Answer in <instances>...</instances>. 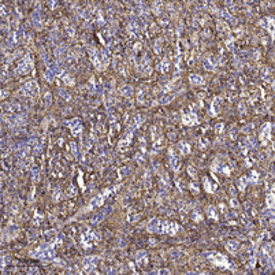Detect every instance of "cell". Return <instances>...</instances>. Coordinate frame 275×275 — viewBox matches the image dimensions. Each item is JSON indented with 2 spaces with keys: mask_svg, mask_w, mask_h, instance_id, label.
<instances>
[{
  "mask_svg": "<svg viewBox=\"0 0 275 275\" xmlns=\"http://www.w3.org/2000/svg\"><path fill=\"white\" fill-rule=\"evenodd\" d=\"M30 256H33L36 259H40L45 263L55 260V249H54V244H43L40 248H37L36 251L30 252Z\"/></svg>",
  "mask_w": 275,
  "mask_h": 275,
  "instance_id": "obj_1",
  "label": "cell"
},
{
  "mask_svg": "<svg viewBox=\"0 0 275 275\" xmlns=\"http://www.w3.org/2000/svg\"><path fill=\"white\" fill-rule=\"evenodd\" d=\"M205 256L208 257L209 261H212V263L216 264V266L225 267V268H233V270H234V266L229 263L227 257L223 256V255H220V253H218V252H207V253H205Z\"/></svg>",
  "mask_w": 275,
  "mask_h": 275,
  "instance_id": "obj_2",
  "label": "cell"
},
{
  "mask_svg": "<svg viewBox=\"0 0 275 275\" xmlns=\"http://www.w3.org/2000/svg\"><path fill=\"white\" fill-rule=\"evenodd\" d=\"M118 188H114V189H107L104 193H101V194H97L96 197H93L92 200H90L89 205L85 208V209H82V212H88V211H92V209H95V208H99L104 203V200H106V197L110 194V193H112L114 190H117Z\"/></svg>",
  "mask_w": 275,
  "mask_h": 275,
  "instance_id": "obj_3",
  "label": "cell"
},
{
  "mask_svg": "<svg viewBox=\"0 0 275 275\" xmlns=\"http://www.w3.org/2000/svg\"><path fill=\"white\" fill-rule=\"evenodd\" d=\"M167 226H169V222H162L160 219L153 218L149 220V223L146 226V230L149 233H166L167 231Z\"/></svg>",
  "mask_w": 275,
  "mask_h": 275,
  "instance_id": "obj_4",
  "label": "cell"
},
{
  "mask_svg": "<svg viewBox=\"0 0 275 275\" xmlns=\"http://www.w3.org/2000/svg\"><path fill=\"white\" fill-rule=\"evenodd\" d=\"M88 54H89V58L93 66H95L97 70H104L106 68V64H104V60H103V55H101L100 51H97L96 48H88Z\"/></svg>",
  "mask_w": 275,
  "mask_h": 275,
  "instance_id": "obj_5",
  "label": "cell"
},
{
  "mask_svg": "<svg viewBox=\"0 0 275 275\" xmlns=\"http://www.w3.org/2000/svg\"><path fill=\"white\" fill-rule=\"evenodd\" d=\"M34 70V64L32 62V58L30 55H25V56L21 59V62L18 64L17 67V73L18 74H28L29 71H33Z\"/></svg>",
  "mask_w": 275,
  "mask_h": 275,
  "instance_id": "obj_6",
  "label": "cell"
},
{
  "mask_svg": "<svg viewBox=\"0 0 275 275\" xmlns=\"http://www.w3.org/2000/svg\"><path fill=\"white\" fill-rule=\"evenodd\" d=\"M97 241H99V237L92 230H88L84 236L81 237V244H82L84 249H90L93 247V244H96Z\"/></svg>",
  "mask_w": 275,
  "mask_h": 275,
  "instance_id": "obj_7",
  "label": "cell"
},
{
  "mask_svg": "<svg viewBox=\"0 0 275 275\" xmlns=\"http://www.w3.org/2000/svg\"><path fill=\"white\" fill-rule=\"evenodd\" d=\"M100 261L99 256H88L84 259V272H93L96 266Z\"/></svg>",
  "mask_w": 275,
  "mask_h": 275,
  "instance_id": "obj_8",
  "label": "cell"
},
{
  "mask_svg": "<svg viewBox=\"0 0 275 275\" xmlns=\"http://www.w3.org/2000/svg\"><path fill=\"white\" fill-rule=\"evenodd\" d=\"M22 93L25 96H36L39 93V85H37V82L36 81H28L26 84L23 85Z\"/></svg>",
  "mask_w": 275,
  "mask_h": 275,
  "instance_id": "obj_9",
  "label": "cell"
},
{
  "mask_svg": "<svg viewBox=\"0 0 275 275\" xmlns=\"http://www.w3.org/2000/svg\"><path fill=\"white\" fill-rule=\"evenodd\" d=\"M66 125L70 127V130H71V134H73V135H75V137L81 135V133H82V123H81L77 118L71 119V121H67Z\"/></svg>",
  "mask_w": 275,
  "mask_h": 275,
  "instance_id": "obj_10",
  "label": "cell"
},
{
  "mask_svg": "<svg viewBox=\"0 0 275 275\" xmlns=\"http://www.w3.org/2000/svg\"><path fill=\"white\" fill-rule=\"evenodd\" d=\"M131 141H133V131L131 130H127L126 133H125V135L121 138V141L118 142V149H125V148H127V146L131 144Z\"/></svg>",
  "mask_w": 275,
  "mask_h": 275,
  "instance_id": "obj_11",
  "label": "cell"
},
{
  "mask_svg": "<svg viewBox=\"0 0 275 275\" xmlns=\"http://www.w3.org/2000/svg\"><path fill=\"white\" fill-rule=\"evenodd\" d=\"M169 159H170V166H171V169L177 173V171L179 170L181 160H179V157L174 153V149H173V148H170L169 149Z\"/></svg>",
  "mask_w": 275,
  "mask_h": 275,
  "instance_id": "obj_12",
  "label": "cell"
},
{
  "mask_svg": "<svg viewBox=\"0 0 275 275\" xmlns=\"http://www.w3.org/2000/svg\"><path fill=\"white\" fill-rule=\"evenodd\" d=\"M182 122H184V125H188V126H194V125L198 123V117L193 112L184 114L182 115Z\"/></svg>",
  "mask_w": 275,
  "mask_h": 275,
  "instance_id": "obj_13",
  "label": "cell"
},
{
  "mask_svg": "<svg viewBox=\"0 0 275 275\" xmlns=\"http://www.w3.org/2000/svg\"><path fill=\"white\" fill-rule=\"evenodd\" d=\"M135 261H137V264L140 267L146 266V263H148V255H146L145 251H138L135 253Z\"/></svg>",
  "mask_w": 275,
  "mask_h": 275,
  "instance_id": "obj_14",
  "label": "cell"
},
{
  "mask_svg": "<svg viewBox=\"0 0 275 275\" xmlns=\"http://www.w3.org/2000/svg\"><path fill=\"white\" fill-rule=\"evenodd\" d=\"M270 131H271V125L264 123L263 127H261V131H260V140L263 141L264 144H266L270 138Z\"/></svg>",
  "mask_w": 275,
  "mask_h": 275,
  "instance_id": "obj_15",
  "label": "cell"
},
{
  "mask_svg": "<svg viewBox=\"0 0 275 275\" xmlns=\"http://www.w3.org/2000/svg\"><path fill=\"white\" fill-rule=\"evenodd\" d=\"M220 103H222V99L220 97H215L212 101V106H211V115L216 117L219 112H220Z\"/></svg>",
  "mask_w": 275,
  "mask_h": 275,
  "instance_id": "obj_16",
  "label": "cell"
},
{
  "mask_svg": "<svg viewBox=\"0 0 275 275\" xmlns=\"http://www.w3.org/2000/svg\"><path fill=\"white\" fill-rule=\"evenodd\" d=\"M33 23L37 30H41L43 29V23H41V15H40V10L36 8V11L33 12Z\"/></svg>",
  "mask_w": 275,
  "mask_h": 275,
  "instance_id": "obj_17",
  "label": "cell"
},
{
  "mask_svg": "<svg viewBox=\"0 0 275 275\" xmlns=\"http://www.w3.org/2000/svg\"><path fill=\"white\" fill-rule=\"evenodd\" d=\"M238 248H240V242L237 241V240H231V241H229L227 244H226V249H227L229 252H231L233 255H236L237 253Z\"/></svg>",
  "mask_w": 275,
  "mask_h": 275,
  "instance_id": "obj_18",
  "label": "cell"
},
{
  "mask_svg": "<svg viewBox=\"0 0 275 275\" xmlns=\"http://www.w3.org/2000/svg\"><path fill=\"white\" fill-rule=\"evenodd\" d=\"M119 92H121V95L125 96V97H130V96L133 95V86L129 84H125L119 88Z\"/></svg>",
  "mask_w": 275,
  "mask_h": 275,
  "instance_id": "obj_19",
  "label": "cell"
},
{
  "mask_svg": "<svg viewBox=\"0 0 275 275\" xmlns=\"http://www.w3.org/2000/svg\"><path fill=\"white\" fill-rule=\"evenodd\" d=\"M189 82L193 85H204V78L196 73H192L190 75H189Z\"/></svg>",
  "mask_w": 275,
  "mask_h": 275,
  "instance_id": "obj_20",
  "label": "cell"
},
{
  "mask_svg": "<svg viewBox=\"0 0 275 275\" xmlns=\"http://www.w3.org/2000/svg\"><path fill=\"white\" fill-rule=\"evenodd\" d=\"M174 99H175V93H167V95H164L162 99H160V104H162V106H167V104H170Z\"/></svg>",
  "mask_w": 275,
  "mask_h": 275,
  "instance_id": "obj_21",
  "label": "cell"
},
{
  "mask_svg": "<svg viewBox=\"0 0 275 275\" xmlns=\"http://www.w3.org/2000/svg\"><path fill=\"white\" fill-rule=\"evenodd\" d=\"M110 211H111V208H107V209H104V211H103V212H100V213H99V215H97L96 218H93V219H92V223H93V225H97L99 222H101L103 219L106 218V216H107V213L110 212Z\"/></svg>",
  "mask_w": 275,
  "mask_h": 275,
  "instance_id": "obj_22",
  "label": "cell"
},
{
  "mask_svg": "<svg viewBox=\"0 0 275 275\" xmlns=\"http://www.w3.org/2000/svg\"><path fill=\"white\" fill-rule=\"evenodd\" d=\"M58 77H60V78L63 79V82H64V84L70 85V86H73V85H74V79L71 78V77H70V75L66 73V71H63V70H62V73L59 74Z\"/></svg>",
  "mask_w": 275,
  "mask_h": 275,
  "instance_id": "obj_23",
  "label": "cell"
},
{
  "mask_svg": "<svg viewBox=\"0 0 275 275\" xmlns=\"http://www.w3.org/2000/svg\"><path fill=\"white\" fill-rule=\"evenodd\" d=\"M178 230H179V226L177 225V223H169L166 234H169V236H175V234L178 233Z\"/></svg>",
  "mask_w": 275,
  "mask_h": 275,
  "instance_id": "obj_24",
  "label": "cell"
},
{
  "mask_svg": "<svg viewBox=\"0 0 275 275\" xmlns=\"http://www.w3.org/2000/svg\"><path fill=\"white\" fill-rule=\"evenodd\" d=\"M185 256H186V253L184 252V251H181V249H173V251H171V257L174 259V260L184 259Z\"/></svg>",
  "mask_w": 275,
  "mask_h": 275,
  "instance_id": "obj_25",
  "label": "cell"
},
{
  "mask_svg": "<svg viewBox=\"0 0 275 275\" xmlns=\"http://www.w3.org/2000/svg\"><path fill=\"white\" fill-rule=\"evenodd\" d=\"M215 62H213V58L212 56H209V58H207L205 60H204V67L207 68V70H209V71H213L215 70Z\"/></svg>",
  "mask_w": 275,
  "mask_h": 275,
  "instance_id": "obj_26",
  "label": "cell"
},
{
  "mask_svg": "<svg viewBox=\"0 0 275 275\" xmlns=\"http://www.w3.org/2000/svg\"><path fill=\"white\" fill-rule=\"evenodd\" d=\"M267 29H268V32L271 33V36L275 37V19L274 18H268V19H267Z\"/></svg>",
  "mask_w": 275,
  "mask_h": 275,
  "instance_id": "obj_27",
  "label": "cell"
},
{
  "mask_svg": "<svg viewBox=\"0 0 275 275\" xmlns=\"http://www.w3.org/2000/svg\"><path fill=\"white\" fill-rule=\"evenodd\" d=\"M179 149H181V153H182V155L190 153V145H189L186 141H181L179 142Z\"/></svg>",
  "mask_w": 275,
  "mask_h": 275,
  "instance_id": "obj_28",
  "label": "cell"
},
{
  "mask_svg": "<svg viewBox=\"0 0 275 275\" xmlns=\"http://www.w3.org/2000/svg\"><path fill=\"white\" fill-rule=\"evenodd\" d=\"M267 205H268V208H275V194H272V193H268L267 194Z\"/></svg>",
  "mask_w": 275,
  "mask_h": 275,
  "instance_id": "obj_29",
  "label": "cell"
},
{
  "mask_svg": "<svg viewBox=\"0 0 275 275\" xmlns=\"http://www.w3.org/2000/svg\"><path fill=\"white\" fill-rule=\"evenodd\" d=\"M169 68H170V62H169V59H167V58H164V59H163V62H162V64H160V71H162V73H167V71H169Z\"/></svg>",
  "mask_w": 275,
  "mask_h": 275,
  "instance_id": "obj_30",
  "label": "cell"
},
{
  "mask_svg": "<svg viewBox=\"0 0 275 275\" xmlns=\"http://www.w3.org/2000/svg\"><path fill=\"white\" fill-rule=\"evenodd\" d=\"M55 75H56V74L54 73L52 70H49V68H47V71H45V73H44V78L47 79L48 82H52V81H54V77H55Z\"/></svg>",
  "mask_w": 275,
  "mask_h": 275,
  "instance_id": "obj_31",
  "label": "cell"
},
{
  "mask_svg": "<svg viewBox=\"0 0 275 275\" xmlns=\"http://www.w3.org/2000/svg\"><path fill=\"white\" fill-rule=\"evenodd\" d=\"M207 213H208V216L209 218H212V219H218V213H216V211H215V208L212 207V205H209V207H207Z\"/></svg>",
  "mask_w": 275,
  "mask_h": 275,
  "instance_id": "obj_32",
  "label": "cell"
},
{
  "mask_svg": "<svg viewBox=\"0 0 275 275\" xmlns=\"http://www.w3.org/2000/svg\"><path fill=\"white\" fill-rule=\"evenodd\" d=\"M64 49H66V47H64V45H60V47H58L56 49H55V56H56L58 59H62L63 54H64Z\"/></svg>",
  "mask_w": 275,
  "mask_h": 275,
  "instance_id": "obj_33",
  "label": "cell"
},
{
  "mask_svg": "<svg viewBox=\"0 0 275 275\" xmlns=\"http://www.w3.org/2000/svg\"><path fill=\"white\" fill-rule=\"evenodd\" d=\"M204 188H205V190H207L208 193H212V192L215 190V188H212V186H211V184H209V179H208L207 177H204Z\"/></svg>",
  "mask_w": 275,
  "mask_h": 275,
  "instance_id": "obj_34",
  "label": "cell"
},
{
  "mask_svg": "<svg viewBox=\"0 0 275 275\" xmlns=\"http://www.w3.org/2000/svg\"><path fill=\"white\" fill-rule=\"evenodd\" d=\"M118 131H119V125L118 123H114L112 127H111V131H110V141H112V137L117 134Z\"/></svg>",
  "mask_w": 275,
  "mask_h": 275,
  "instance_id": "obj_35",
  "label": "cell"
},
{
  "mask_svg": "<svg viewBox=\"0 0 275 275\" xmlns=\"http://www.w3.org/2000/svg\"><path fill=\"white\" fill-rule=\"evenodd\" d=\"M145 121V118L142 117V115H135L134 117V126L135 127H140L141 126V123Z\"/></svg>",
  "mask_w": 275,
  "mask_h": 275,
  "instance_id": "obj_36",
  "label": "cell"
},
{
  "mask_svg": "<svg viewBox=\"0 0 275 275\" xmlns=\"http://www.w3.org/2000/svg\"><path fill=\"white\" fill-rule=\"evenodd\" d=\"M32 175H33V181H34V182H39V179H40V171H39V169H37L36 166L32 169Z\"/></svg>",
  "mask_w": 275,
  "mask_h": 275,
  "instance_id": "obj_37",
  "label": "cell"
},
{
  "mask_svg": "<svg viewBox=\"0 0 275 275\" xmlns=\"http://www.w3.org/2000/svg\"><path fill=\"white\" fill-rule=\"evenodd\" d=\"M162 185L166 186L167 189L170 188V178L167 174H162Z\"/></svg>",
  "mask_w": 275,
  "mask_h": 275,
  "instance_id": "obj_38",
  "label": "cell"
},
{
  "mask_svg": "<svg viewBox=\"0 0 275 275\" xmlns=\"http://www.w3.org/2000/svg\"><path fill=\"white\" fill-rule=\"evenodd\" d=\"M247 184H248V178H247V177H242V178H240V179H238V186H240V189H241V190H244V189H245Z\"/></svg>",
  "mask_w": 275,
  "mask_h": 275,
  "instance_id": "obj_39",
  "label": "cell"
},
{
  "mask_svg": "<svg viewBox=\"0 0 275 275\" xmlns=\"http://www.w3.org/2000/svg\"><path fill=\"white\" fill-rule=\"evenodd\" d=\"M70 146H71V152H73V155L75 157H78L79 156V151H78V148H77V144H75V142H71Z\"/></svg>",
  "mask_w": 275,
  "mask_h": 275,
  "instance_id": "obj_40",
  "label": "cell"
},
{
  "mask_svg": "<svg viewBox=\"0 0 275 275\" xmlns=\"http://www.w3.org/2000/svg\"><path fill=\"white\" fill-rule=\"evenodd\" d=\"M188 173H189V175H190V177H193V178H196V177H197L196 169H194L193 166H188Z\"/></svg>",
  "mask_w": 275,
  "mask_h": 275,
  "instance_id": "obj_41",
  "label": "cell"
},
{
  "mask_svg": "<svg viewBox=\"0 0 275 275\" xmlns=\"http://www.w3.org/2000/svg\"><path fill=\"white\" fill-rule=\"evenodd\" d=\"M192 218H193V220H194V222H200V220L203 219V216H201V213L198 212V211H194Z\"/></svg>",
  "mask_w": 275,
  "mask_h": 275,
  "instance_id": "obj_42",
  "label": "cell"
},
{
  "mask_svg": "<svg viewBox=\"0 0 275 275\" xmlns=\"http://www.w3.org/2000/svg\"><path fill=\"white\" fill-rule=\"evenodd\" d=\"M44 101H45V106H51V101H52V97H51V93L47 92L44 96Z\"/></svg>",
  "mask_w": 275,
  "mask_h": 275,
  "instance_id": "obj_43",
  "label": "cell"
},
{
  "mask_svg": "<svg viewBox=\"0 0 275 275\" xmlns=\"http://www.w3.org/2000/svg\"><path fill=\"white\" fill-rule=\"evenodd\" d=\"M162 43H163V39H159L156 41V44H155V51H156V54H159L160 49H162Z\"/></svg>",
  "mask_w": 275,
  "mask_h": 275,
  "instance_id": "obj_44",
  "label": "cell"
},
{
  "mask_svg": "<svg viewBox=\"0 0 275 275\" xmlns=\"http://www.w3.org/2000/svg\"><path fill=\"white\" fill-rule=\"evenodd\" d=\"M140 219V215L137 213H129V222H137Z\"/></svg>",
  "mask_w": 275,
  "mask_h": 275,
  "instance_id": "obj_45",
  "label": "cell"
},
{
  "mask_svg": "<svg viewBox=\"0 0 275 275\" xmlns=\"http://www.w3.org/2000/svg\"><path fill=\"white\" fill-rule=\"evenodd\" d=\"M152 274H171V271L170 270H164V268H162V270H155Z\"/></svg>",
  "mask_w": 275,
  "mask_h": 275,
  "instance_id": "obj_46",
  "label": "cell"
},
{
  "mask_svg": "<svg viewBox=\"0 0 275 275\" xmlns=\"http://www.w3.org/2000/svg\"><path fill=\"white\" fill-rule=\"evenodd\" d=\"M88 88H89L90 93H93V92H95V78H90L89 85H88Z\"/></svg>",
  "mask_w": 275,
  "mask_h": 275,
  "instance_id": "obj_47",
  "label": "cell"
},
{
  "mask_svg": "<svg viewBox=\"0 0 275 275\" xmlns=\"http://www.w3.org/2000/svg\"><path fill=\"white\" fill-rule=\"evenodd\" d=\"M259 179V174L256 173V171H252V174H251V181L252 182H257Z\"/></svg>",
  "mask_w": 275,
  "mask_h": 275,
  "instance_id": "obj_48",
  "label": "cell"
},
{
  "mask_svg": "<svg viewBox=\"0 0 275 275\" xmlns=\"http://www.w3.org/2000/svg\"><path fill=\"white\" fill-rule=\"evenodd\" d=\"M189 188H190V190L193 192L194 194H196V193H198V186H197L196 184H190V185H189Z\"/></svg>",
  "mask_w": 275,
  "mask_h": 275,
  "instance_id": "obj_49",
  "label": "cell"
},
{
  "mask_svg": "<svg viewBox=\"0 0 275 275\" xmlns=\"http://www.w3.org/2000/svg\"><path fill=\"white\" fill-rule=\"evenodd\" d=\"M242 131H244V133H251V131H253V125H248V126H245V127L242 129Z\"/></svg>",
  "mask_w": 275,
  "mask_h": 275,
  "instance_id": "obj_50",
  "label": "cell"
},
{
  "mask_svg": "<svg viewBox=\"0 0 275 275\" xmlns=\"http://www.w3.org/2000/svg\"><path fill=\"white\" fill-rule=\"evenodd\" d=\"M230 207H233V208H237V207H238V201H237V198H234V197H233V198L230 200Z\"/></svg>",
  "mask_w": 275,
  "mask_h": 275,
  "instance_id": "obj_51",
  "label": "cell"
},
{
  "mask_svg": "<svg viewBox=\"0 0 275 275\" xmlns=\"http://www.w3.org/2000/svg\"><path fill=\"white\" fill-rule=\"evenodd\" d=\"M215 130H216V133H222L223 131V123H218L215 126Z\"/></svg>",
  "mask_w": 275,
  "mask_h": 275,
  "instance_id": "obj_52",
  "label": "cell"
},
{
  "mask_svg": "<svg viewBox=\"0 0 275 275\" xmlns=\"http://www.w3.org/2000/svg\"><path fill=\"white\" fill-rule=\"evenodd\" d=\"M145 185L146 186L151 185V175H149V173H146L145 174Z\"/></svg>",
  "mask_w": 275,
  "mask_h": 275,
  "instance_id": "obj_53",
  "label": "cell"
},
{
  "mask_svg": "<svg viewBox=\"0 0 275 275\" xmlns=\"http://www.w3.org/2000/svg\"><path fill=\"white\" fill-rule=\"evenodd\" d=\"M137 99H138V101H140V103H142V101H144V93H142V90H140V92H138V96H137Z\"/></svg>",
  "mask_w": 275,
  "mask_h": 275,
  "instance_id": "obj_54",
  "label": "cell"
},
{
  "mask_svg": "<svg viewBox=\"0 0 275 275\" xmlns=\"http://www.w3.org/2000/svg\"><path fill=\"white\" fill-rule=\"evenodd\" d=\"M230 137L231 138H236L237 137V129L236 127H233V130H230Z\"/></svg>",
  "mask_w": 275,
  "mask_h": 275,
  "instance_id": "obj_55",
  "label": "cell"
},
{
  "mask_svg": "<svg viewBox=\"0 0 275 275\" xmlns=\"http://www.w3.org/2000/svg\"><path fill=\"white\" fill-rule=\"evenodd\" d=\"M134 159H135V160H137L138 163H142V160H144V159H142V156H141L140 153H137V155L134 156Z\"/></svg>",
  "mask_w": 275,
  "mask_h": 275,
  "instance_id": "obj_56",
  "label": "cell"
},
{
  "mask_svg": "<svg viewBox=\"0 0 275 275\" xmlns=\"http://www.w3.org/2000/svg\"><path fill=\"white\" fill-rule=\"evenodd\" d=\"M60 95L63 96V99H66V100H68L70 99V96H68V93H66L64 90H60Z\"/></svg>",
  "mask_w": 275,
  "mask_h": 275,
  "instance_id": "obj_57",
  "label": "cell"
},
{
  "mask_svg": "<svg viewBox=\"0 0 275 275\" xmlns=\"http://www.w3.org/2000/svg\"><path fill=\"white\" fill-rule=\"evenodd\" d=\"M121 174H122V175L129 174V169H127V167H125V169H122V170H121Z\"/></svg>",
  "mask_w": 275,
  "mask_h": 275,
  "instance_id": "obj_58",
  "label": "cell"
},
{
  "mask_svg": "<svg viewBox=\"0 0 275 275\" xmlns=\"http://www.w3.org/2000/svg\"><path fill=\"white\" fill-rule=\"evenodd\" d=\"M54 198H55V200H58V198H59V189H56V190H55V194H54Z\"/></svg>",
  "mask_w": 275,
  "mask_h": 275,
  "instance_id": "obj_59",
  "label": "cell"
},
{
  "mask_svg": "<svg viewBox=\"0 0 275 275\" xmlns=\"http://www.w3.org/2000/svg\"><path fill=\"white\" fill-rule=\"evenodd\" d=\"M74 192H75V189H74L73 186H71V188H70V193H68V194H70V196H74V194H75Z\"/></svg>",
  "mask_w": 275,
  "mask_h": 275,
  "instance_id": "obj_60",
  "label": "cell"
},
{
  "mask_svg": "<svg viewBox=\"0 0 275 275\" xmlns=\"http://www.w3.org/2000/svg\"><path fill=\"white\" fill-rule=\"evenodd\" d=\"M68 34H70V36H73V34H74V28H68Z\"/></svg>",
  "mask_w": 275,
  "mask_h": 275,
  "instance_id": "obj_61",
  "label": "cell"
},
{
  "mask_svg": "<svg viewBox=\"0 0 275 275\" xmlns=\"http://www.w3.org/2000/svg\"><path fill=\"white\" fill-rule=\"evenodd\" d=\"M0 96H1V99H4V97H6V96H7V90H3V92H1V95H0Z\"/></svg>",
  "mask_w": 275,
  "mask_h": 275,
  "instance_id": "obj_62",
  "label": "cell"
}]
</instances>
